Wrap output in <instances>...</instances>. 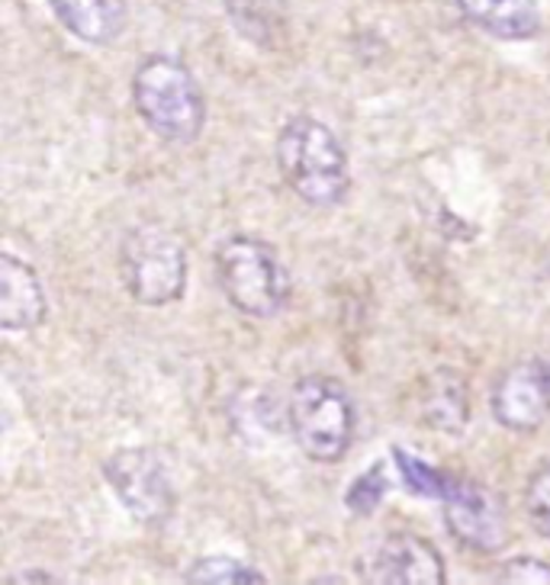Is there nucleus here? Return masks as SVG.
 <instances>
[{"instance_id": "obj_1", "label": "nucleus", "mask_w": 550, "mask_h": 585, "mask_svg": "<svg viewBox=\"0 0 550 585\" xmlns=\"http://www.w3.org/2000/svg\"><path fill=\"white\" fill-rule=\"evenodd\" d=\"M277 168L310 207H339L351 187V168L339 136L312 119L293 116L277 136Z\"/></svg>"}, {"instance_id": "obj_2", "label": "nucleus", "mask_w": 550, "mask_h": 585, "mask_svg": "<svg viewBox=\"0 0 550 585\" xmlns=\"http://www.w3.org/2000/svg\"><path fill=\"white\" fill-rule=\"evenodd\" d=\"M133 104L142 123L172 145H190L204 133L207 101L180 59L148 55L133 74Z\"/></svg>"}, {"instance_id": "obj_3", "label": "nucleus", "mask_w": 550, "mask_h": 585, "mask_svg": "<svg viewBox=\"0 0 550 585\" xmlns=\"http://www.w3.org/2000/svg\"><path fill=\"white\" fill-rule=\"evenodd\" d=\"M216 280L222 296L248 318H271L287 306L290 274L268 241L229 236L216 248Z\"/></svg>"}, {"instance_id": "obj_4", "label": "nucleus", "mask_w": 550, "mask_h": 585, "mask_svg": "<svg viewBox=\"0 0 550 585\" xmlns=\"http://www.w3.org/2000/svg\"><path fill=\"white\" fill-rule=\"evenodd\" d=\"M287 421L300 450L315 463H339L357 428L351 396L332 377H303L287 403Z\"/></svg>"}, {"instance_id": "obj_5", "label": "nucleus", "mask_w": 550, "mask_h": 585, "mask_svg": "<svg viewBox=\"0 0 550 585\" xmlns=\"http://www.w3.org/2000/svg\"><path fill=\"white\" fill-rule=\"evenodd\" d=\"M120 271L129 296L142 306H168L184 296L187 286V251L165 226H138L120 251Z\"/></svg>"}, {"instance_id": "obj_6", "label": "nucleus", "mask_w": 550, "mask_h": 585, "mask_svg": "<svg viewBox=\"0 0 550 585\" xmlns=\"http://www.w3.org/2000/svg\"><path fill=\"white\" fill-rule=\"evenodd\" d=\"M104 477L110 489L116 492L120 505L142 524L158 527L174 515L177 495L168 480V470L155 450L123 448L110 453L104 463Z\"/></svg>"}, {"instance_id": "obj_7", "label": "nucleus", "mask_w": 550, "mask_h": 585, "mask_svg": "<svg viewBox=\"0 0 550 585\" xmlns=\"http://www.w3.org/2000/svg\"><path fill=\"white\" fill-rule=\"evenodd\" d=\"M445 524L450 537L477 553H499L509 544V512L506 502L477 480H447Z\"/></svg>"}, {"instance_id": "obj_8", "label": "nucleus", "mask_w": 550, "mask_h": 585, "mask_svg": "<svg viewBox=\"0 0 550 585\" xmlns=\"http://www.w3.org/2000/svg\"><path fill=\"white\" fill-rule=\"evenodd\" d=\"M492 418L509 431H535L550 418V361L512 364L492 386Z\"/></svg>"}, {"instance_id": "obj_9", "label": "nucleus", "mask_w": 550, "mask_h": 585, "mask_svg": "<svg viewBox=\"0 0 550 585\" xmlns=\"http://www.w3.org/2000/svg\"><path fill=\"white\" fill-rule=\"evenodd\" d=\"M361 579L390 585H442L445 560L418 534H390L361 563Z\"/></svg>"}, {"instance_id": "obj_10", "label": "nucleus", "mask_w": 550, "mask_h": 585, "mask_svg": "<svg viewBox=\"0 0 550 585\" xmlns=\"http://www.w3.org/2000/svg\"><path fill=\"white\" fill-rule=\"evenodd\" d=\"M45 293L33 268L13 254H0V328L33 332L45 322Z\"/></svg>"}, {"instance_id": "obj_11", "label": "nucleus", "mask_w": 550, "mask_h": 585, "mask_svg": "<svg viewBox=\"0 0 550 585\" xmlns=\"http://www.w3.org/2000/svg\"><path fill=\"white\" fill-rule=\"evenodd\" d=\"M457 10L482 33L502 42H528L541 33L538 0H457Z\"/></svg>"}, {"instance_id": "obj_12", "label": "nucleus", "mask_w": 550, "mask_h": 585, "mask_svg": "<svg viewBox=\"0 0 550 585\" xmlns=\"http://www.w3.org/2000/svg\"><path fill=\"white\" fill-rule=\"evenodd\" d=\"M55 20L74 39L91 45H110L126 30V0H49Z\"/></svg>"}, {"instance_id": "obj_13", "label": "nucleus", "mask_w": 550, "mask_h": 585, "mask_svg": "<svg viewBox=\"0 0 550 585\" xmlns=\"http://www.w3.org/2000/svg\"><path fill=\"white\" fill-rule=\"evenodd\" d=\"M422 418L435 431L460 435L467 428V418H470L467 383L450 370L432 374L425 383V393H422Z\"/></svg>"}, {"instance_id": "obj_14", "label": "nucleus", "mask_w": 550, "mask_h": 585, "mask_svg": "<svg viewBox=\"0 0 550 585\" xmlns=\"http://www.w3.org/2000/svg\"><path fill=\"white\" fill-rule=\"evenodd\" d=\"M232 27L241 39L258 49H274L287 35V10L283 0H222Z\"/></svg>"}, {"instance_id": "obj_15", "label": "nucleus", "mask_w": 550, "mask_h": 585, "mask_svg": "<svg viewBox=\"0 0 550 585\" xmlns=\"http://www.w3.org/2000/svg\"><path fill=\"white\" fill-rule=\"evenodd\" d=\"M184 579H187V583H207V585L264 583V576H261L255 566H248V563H241V560H232V556H204V560H197V563L187 570Z\"/></svg>"}, {"instance_id": "obj_16", "label": "nucleus", "mask_w": 550, "mask_h": 585, "mask_svg": "<svg viewBox=\"0 0 550 585\" xmlns=\"http://www.w3.org/2000/svg\"><path fill=\"white\" fill-rule=\"evenodd\" d=\"M393 460H396V467H399V473H403V482L413 489L415 495H422V499H442L447 489L445 473H438L435 467H428L425 460H418V457H409L406 450H393Z\"/></svg>"}, {"instance_id": "obj_17", "label": "nucleus", "mask_w": 550, "mask_h": 585, "mask_svg": "<svg viewBox=\"0 0 550 585\" xmlns=\"http://www.w3.org/2000/svg\"><path fill=\"white\" fill-rule=\"evenodd\" d=\"M386 489H390V480H386V473H383V463L377 460L364 477H357V480L351 482L344 502H347V509H351L354 515H371V512H377L380 509Z\"/></svg>"}, {"instance_id": "obj_18", "label": "nucleus", "mask_w": 550, "mask_h": 585, "mask_svg": "<svg viewBox=\"0 0 550 585\" xmlns=\"http://www.w3.org/2000/svg\"><path fill=\"white\" fill-rule=\"evenodd\" d=\"M525 512H528L531 527L550 541V463H544L541 470H535V477L528 480Z\"/></svg>"}, {"instance_id": "obj_19", "label": "nucleus", "mask_w": 550, "mask_h": 585, "mask_svg": "<svg viewBox=\"0 0 550 585\" xmlns=\"http://www.w3.org/2000/svg\"><path fill=\"white\" fill-rule=\"evenodd\" d=\"M499 583H531V585H550V563H541L535 556H516L502 566Z\"/></svg>"}, {"instance_id": "obj_20", "label": "nucleus", "mask_w": 550, "mask_h": 585, "mask_svg": "<svg viewBox=\"0 0 550 585\" xmlns=\"http://www.w3.org/2000/svg\"><path fill=\"white\" fill-rule=\"evenodd\" d=\"M10 583H55V579H52V576H35V573H27V576L10 579Z\"/></svg>"}, {"instance_id": "obj_21", "label": "nucleus", "mask_w": 550, "mask_h": 585, "mask_svg": "<svg viewBox=\"0 0 550 585\" xmlns=\"http://www.w3.org/2000/svg\"><path fill=\"white\" fill-rule=\"evenodd\" d=\"M541 268H544V274L550 276V251H548V254H544V264H541Z\"/></svg>"}]
</instances>
